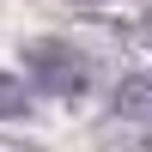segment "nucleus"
Masks as SVG:
<instances>
[{
    "mask_svg": "<svg viewBox=\"0 0 152 152\" xmlns=\"http://www.w3.org/2000/svg\"><path fill=\"white\" fill-rule=\"evenodd\" d=\"M24 67H31V79L43 85V91H55V97H85V85H91L85 55L67 49V43H31L24 49Z\"/></svg>",
    "mask_w": 152,
    "mask_h": 152,
    "instance_id": "1",
    "label": "nucleus"
},
{
    "mask_svg": "<svg viewBox=\"0 0 152 152\" xmlns=\"http://www.w3.org/2000/svg\"><path fill=\"white\" fill-rule=\"evenodd\" d=\"M116 116L152 122V73H128V79L116 85Z\"/></svg>",
    "mask_w": 152,
    "mask_h": 152,
    "instance_id": "2",
    "label": "nucleus"
},
{
    "mask_svg": "<svg viewBox=\"0 0 152 152\" xmlns=\"http://www.w3.org/2000/svg\"><path fill=\"white\" fill-rule=\"evenodd\" d=\"M24 110H31V85L18 73H0V122H18Z\"/></svg>",
    "mask_w": 152,
    "mask_h": 152,
    "instance_id": "3",
    "label": "nucleus"
},
{
    "mask_svg": "<svg viewBox=\"0 0 152 152\" xmlns=\"http://www.w3.org/2000/svg\"><path fill=\"white\" fill-rule=\"evenodd\" d=\"M85 6H97V0H85Z\"/></svg>",
    "mask_w": 152,
    "mask_h": 152,
    "instance_id": "4",
    "label": "nucleus"
}]
</instances>
